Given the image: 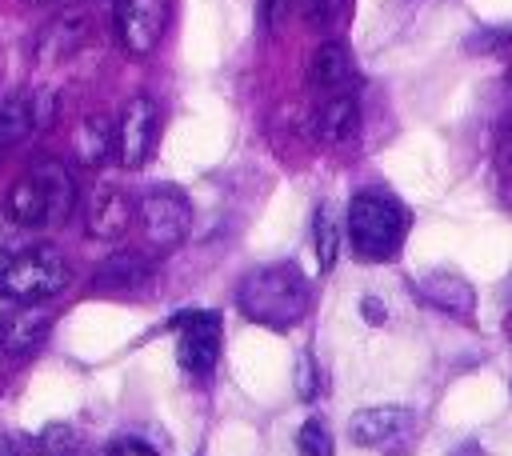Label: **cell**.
I'll list each match as a JSON object with an SVG mask.
<instances>
[{"label": "cell", "instance_id": "6da1fadb", "mask_svg": "<svg viewBox=\"0 0 512 456\" xmlns=\"http://www.w3.org/2000/svg\"><path fill=\"white\" fill-rule=\"evenodd\" d=\"M72 204H76L72 172L60 160L40 156L12 180L4 196V216L24 228H44V224H64Z\"/></svg>", "mask_w": 512, "mask_h": 456}, {"label": "cell", "instance_id": "7a4b0ae2", "mask_svg": "<svg viewBox=\"0 0 512 456\" xmlns=\"http://www.w3.org/2000/svg\"><path fill=\"white\" fill-rule=\"evenodd\" d=\"M236 304L252 324L284 332L308 312V280L296 264H264L240 280Z\"/></svg>", "mask_w": 512, "mask_h": 456}, {"label": "cell", "instance_id": "3957f363", "mask_svg": "<svg viewBox=\"0 0 512 456\" xmlns=\"http://www.w3.org/2000/svg\"><path fill=\"white\" fill-rule=\"evenodd\" d=\"M348 236L360 260L384 264L400 252L408 236V208L380 188H364L348 204Z\"/></svg>", "mask_w": 512, "mask_h": 456}, {"label": "cell", "instance_id": "277c9868", "mask_svg": "<svg viewBox=\"0 0 512 456\" xmlns=\"http://www.w3.org/2000/svg\"><path fill=\"white\" fill-rule=\"evenodd\" d=\"M68 280H72L68 260L56 248L36 244V248L8 256V264L0 268V296H8L16 304H40V300L64 292Z\"/></svg>", "mask_w": 512, "mask_h": 456}, {"label": "cell", "instance_id": "5b68a950", "mask_svg": "<svg viewBox=\"0 0 512 456\" xmlns=\"http://www.w3.org/2000/svg\"><path fill=\"white\" fill-rule=\"evenodd\" d=\"M136 220L152 248H176L192 228V204L176 188H152L148 196H140Z\"/></svg>", "mask_w": 512, "mask_h": 456}, {"label": "cell", "instance_id": "8992f818", "mask_svg": "<svg viewBox=\"0 0 512 456\" xmlns=\"http://www.w3.org/2000/svg\"><path fill=\"white\" fill-rule=\"evenodd\" d=\"M172 328L180 332L176 364L188 376H208L220 356V316L216 312H176Z\"/></svg>", "mask_w": 512, "mask_h": 456}, {"label": "cell", "instance_id": "52a82bcc", "mask_svg": "<svg viewBox=\"0 0 512 456\" xmlns=\"http://www.w3.org/2000/svg\"><path fill=\"white\" fill-rule=\"evenodd\" d=\"M160 132V112L148 96H132L116 116V160L124 168H140L152 156Z\"/></svg>", "mask_w": 512, "mask_h": 456}, {"label": "cell", "instance_id": "ba28073f", "mask_svg": "<svg viewBox=\"0 0 512 456\" xmlns=\"http://www.w3.org/2000/svg\"><path fill=\"white\" fill-rule=\"evenodd\" d=\"M168 28V0H116V32L124 52L148 56Z\"/></svg>", "mask_w": 512, "mask_h": 456}, {"label": "cell", "instance_id": "9c48e42d", "mask_svg": "<svg viewBox=\"0 0 512 456\" xmlns=\"http://www.w3.org/2000/svg\"><path fill=\"white\" fill-rule=\"evenodd\" d=\"M88 32H92V20H88V12H84L80 4L60 8V12L40 28V36H36V60L48 64V68L72 60V56L88 44Z\"/></svg>", "mask_w": 512, "mask_h": 456}, {"label": "cell", "instance_id": "30bf717a", "mask_svg": "<svg viewBox=\"0 0 512 456\" xmlns=\"http://www.w3.org/2000/svg\"><path fill=\"white\" fill-rule=\"evenodd\" d=\"M132 224V204L116 184H96L88 192V208H84V228L92 240H120Z\"/></svg>", "mask_w": 512, "mask_h": 456}, {"label": "cell", "instance_id": "8fae6325", "mask_svg": "<svg viewBox=\"0 0 512 456\" xmlns=\"http://www.w3.org/2000/svg\"><path fill=\"white\" fill-rule=\"evenodd\" d=\"M48 332H52V312L40 304H20L12 316L0 320V352L24 360L44 344Z\"/></svg>", "mask_w": 512, "mask_h": 456}, {"label": "cell", "instance_id": "7c38bea8", "mask_svg": "<svg viewBox=\"0 0 512 456\" xmlns=\"http://www.w3.org/2000/svg\"><path fill=\"white\" fill-rule=\"evenodd\" d=\"M312 124H316V136L324 144H348L356 136V128H360V104H356V96L348 88L344 92H328L324 104L316 108Z\"/></svg>", "mask_w": 512, "mask_h": 456}, {"label": "cell", "instance_id": "4fadbf2b", "mask_svg": "<svg viewBox=\"0 0 512 456\" xmlns=\"http://www.w3.org/2000/svg\"><path fill=\"white\" fill-rule=\"evenodd\" d=\"M416 288H420V296H424L432 308H440V312H452V316H472V312H476V292H472V284H468L460 272H448V268L428 272Z\"/></svg>", "mask_w": 512, "mask_h": 456}, {"label": "cell", "instance_id": "5bb4252c", "mask_svg": "<svg viewBox=\"0 0 512 456\" xmlns=\"http://www.w3.org/2000/svg\"><path fill=\"white\" fill-rule=\"evenodd\" d=\"M404 420H408V412L396 408V404L360 408V412H352V420H348V440L360 444V448H380V444H388V440L404 428Z\"/></svg>", "mask_w": 512, "mask_h": 456}, {"label": "cell", "instance_id": "9a60e30c", "mask_svg": "<svg viewBox=\"0 0 512 456\" xmlns=\"http://www.w3.org/2000/svg\"><path fill=\"white\" fill-rule=\"evenodd\" d=\"M352 52H348V44L344 40H324L320 48H316V56H312V68H308V80H312V88H320V92H344V88H352Z\"/></svg>", "mask_w": 512, "mask_h": 456}, {"label": "cell", "instance_id": "2e32d148", "mask_svg": "<svg viewBox=\"0 0 512 456\" xmlns=\"http://www.w3.org/2000/svg\"><path fill=\"white\" fill-rule=\"evenodd\" d=\"M72 148H76V160L88 164V168H100L108 156H116V120L96 112V116H84L72 132Z\"/></svg>", "mask_w": 512, "mask_h": 456}, {"label": "cell", "instance_id": "e0dca14e", "mask_svg": "<svg viewBox=\"0 0 512 456\" xmlns=\"http://www.w3.org/2000/svg\"><path fill=\"white\" fill-rule=\"evenodd\" d=\"M92 284L96 288H116V292H140V288L152 284V264L136 252H116L96 268Z\"/></svg>", "mask_w": 512, "mask_h": 456}, {"label": "cell", "instance_id": "ac0fdd59", "mask_svg": "<svg viewBox=\"0 0 512 456\" xmlns=\"http://www.w3.org/2000/svg\"><path fill=\"white\" fill-rule=\"evenodd\" d=\"M32 132H36V124H32L28 96H4L0 100V148H12L20 140H28Z\"/></svg>", "mask_w": 512, "mask_h": 456}, {"label": "cell", "instance_id": "d6986e66", "mask_svg": "<svg viewBox=\"0 0 512 456\" xmlns=\"http://www.w3.org/2000/svg\"><path fill=\"white\" fill-rule=\"evenodd\" d=\"M312 240H316V260H320V268L328 272V268L336 264V248H340L336 216H332V208H328V204H320V208H316V216H312Z\"/></svg>", "mask_w": 512, "mask_h": 456}, {"label": "cell", "instance_id": "ffe728a7", "mask_svg": "<svg viewBox=\"0 0 512 456\" xmlns=\"http://www.w3.org/2000/svg\"><path fill=\"white\" fill-rule=\"evenodd\" d=\"M296 452L300 456H332V436L320 420H304L296 432Z\"/></svg>", "mask_w": 512, "mask_h": 456}, {"label": "cell", "instance_id": "44dd1931", "mask_svg": "<svg viewBox=\"0 0 512 456\" xmlns=\"http://www.w3.org/2000/svg\"><path fill=\"white\" fill-rule=\"evenodd\" d=\"M296 8H300V20L316 32H328L340 20V0H296Z\"/></svg>", "mask_w": 512, "mask_h": 456}, {"label": "cell", "instance_id": "7402d4cb", "mask_svg": "<svg viewBox=\"0 0 512 456\" xmlns=\"http://www.w3.org/2000/svg\"><path fill=\"white\" fill-rule=\"evenodd\" d=\"M36 448H40L44 456H68V452L76 448V432H72L68 424H48V428L36 436Z\"/></svg>", "mask_w": 512, "mask_h": 456}, {"label": "cell", "instance_id": "603a6c76", "mask_svg": "<svg viewBox=\"0 0 512 456\" xmlns=\"http://www.w3.org/2000/svg\"><path fill=\"white\" fill-rule=\"evenodd\" d=\"M28 108H32V124H36V132L48 128V124L56 120V92H48V88L28 92Z\"/></svg>", "mask_w": 512, "mask_h": 456}, {"label": "cell", "instance_id": "cb8c5ba5", "mask_svg": "<svg viewBox=\"0 0 512 456\" xmlns=\"http://www.w3.org/2000/svg\"><path fill=\"white\" fill-rule=\"evenodd\" d=\"M20 232H24V224H16V220H0V252H8V256H16V252H24V244H20Z\"/></svg>", "mask_w": 512, "mask_h": 456}, {"label": "cell", "instance_id": "d4e9b609", "mask_svg": "<svg viewBox=\"0 0 512 456\" xmlns=\"http://www.w3.org/2000/svg\"><path fill=\"white\" fill-rule=\"evenodd\" d=\"M104 456H156V448H148L144 440L124 436V440H112V444L104 448Z\"/></svg>", "mask_w": 512, "mask_h": 456}, {"label": "cell", "instance_id": "484cf974", "mask_svg": "<svg viewBox=\"0 0 512 456\" xmlns=\"http://www.w3.org/2000/svg\"><path fill=\"white\" fill-rule=\"evenodd\" d=\"M296 392H300L304 400L316 396V380H312V360H308V356H296Z\"/></svg>", "mask_w": 512, "mask_h": 456}, {"label": "cell", "instance_id": "4316f807", "mask_svg": "<svg viewBox=\"0 0 512 456\" xmlns=\"http://www.w3.org/2000/svg\"><path fill=\"white\" fill-rule=\"evenodd\" d=\"M496 164L504 172H512V120L500 128V140H496Z\"/></svg>", "mask_w": 512, "mask_h": 456}, {"label": "cell", "instance_id": "83f0119b", "mask_svg": "<svg viewBox=\"0 0 512 456\" xmlns=\"http://www.w3.org/2000/svg\"><path fill=\"white\" fill-rule=\"evenodd\" d=\"M284 16V0H260V24L264 28H276Z\"/></svg>", "mask_w": 512, "mask_h": 456}, {"label": "cell", "instance_id": "f1b7e54d", "mask_svg": "<svg viewBox=\"0 0 512 456\" xmlns=\"http://www.w3.org/2000/svg\"><path fill=\"white\" fill-rule=\"evenodd\" d=\"M360 316H364L368 324H384V304H380L376 296H364V300H360Z\"/></svg>", "mask_w": 512, "mask_h": 456}, {"label": "cell", "instance_id": "f546056e", "mask_svg": "<svg viewBox=\"0 0 512 456\" xmlns=\"http://www.w3.org/2000/svg\"><path fill=\"white\" fill-rule=\"evenodd\" d=\"M24 4H44V0H24Z\"/></svg>", "mask_w": 512, "mask_h": 456}, {"label": "cell", "instance_id": "4dcf8cb0", "mask_svg": "<svg viewBox=\"0 0 512 456\" xmlns=\"http://www.w3.org/2000/svg\"><path fill=\"white\" fill-rule=\"evenodd\" d=\"M0 152H4V148H0Z\"/></svg>", "mask_w": 512, "mask_h": 456}]
</instances>
